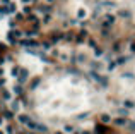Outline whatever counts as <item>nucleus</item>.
<instances>
[{"mask_svg": "<svg viewBox=\"0 0 135 134\" xmlns=\"http://www.w3.org/2000/svg\"><path fill=\"white\" fill-rule=\"evenodd\" d=\"M94 55H96V57H101V55H103V50L101 48H94Z\"/></svg>", "mask_w": 135, "mask_h": 134, "instance_id": "nucleus-8", "label": "nucleus"}, {"mask_svg": "<svg viewBox=\"0 0 135 134\" xmlns=\"http://www.w3.org/2000/svg\"><path fill=\"white\" fill-rule=\"evenodd\" d=\"M101 120H103V122H110L111 117H110V115H106V114H103V115H101Z\"/></svg>", "mask_w": 135, "mask_h": 134, "instance_id": "nucleus-6", "label": "nucleus"}, {"mask_svg": "<svg viewBox=\"0 0 135 134\" xmlns=\"http://www.w3.org/2000/svg\"><path fill=\"white\" fill-rule=\"evenodd\" d=\"M120 14H122V17H130V12H127V10H122Z\"/></svg>", "mask_w": 135, "mask_h": 134, "instance_id": "nucleus-11", "label": "nucleus"}, {"mask_svg": "<svg viewBox=\"0 0 135 134\" xmlns=\"http://www.w3.org/2000/svg\"><path fill=\"white\" fill-rule=\"evenodd\" d=\"M86 38H87V31H84V29H82V31H80V33H79V34H77V38H75V41H77V43H82V41L86 40Z\"/></svg>", "mask_w": 135, "mask_h": 134, "instance_id": "nucleus-2", "label": "nucleus"}, {"mask_svg": "<svg viewBox=\"0 0 135 134\" xmlns=\"http://www.w3.org/2000/svg\"><path fill=\"white\" fill-rule=\"evenodd\" d=\"M133 134H135V132H133Z\"/></svg>", "mask_w": 135, "mask_h": 134, "instance_id": "nucleus-16", "label": "nucleus"}, {"mask_svg": "<svg viewBox=\"0 0 135 134\" xmlns=\"http://www.w3.org/2000/svg\"><path fill=\"white\" fill-rule=\"evenodd\" d=\"M65 132H74V127H72V126H69V127H65Z\"/></svg>", "mask_w": 135, "mask_h": 134, "instance_id": "nucleus-14", "label": "nucleus"}, {"mask_svg": "<svg viewBox=\"0 0 135 134\" xmlns=\"http://www.w3.org/2000/svg\"><path fill=\"white\" fill-rule=\"evenodd\" d=\"M113 50H115V52H120V50H122V45H120V43H116L115 46H113Z\"/></svg>", "mask_w": 135, "mask_h": 134, "instance_id": "nucleus-10", "label": "nucleus"}, {"mask_svg": "<svg viewBox=\"0 0 135 134\" xmlns=\"http://www.w3.org/2000/svg\"><path fill=\"white\" fill-rule=\"evenodd\" d=\"M5 84V79H0V86H4Z\"/></svg>", "mask_w": 135, "mask_h": 134, "instance_id": "nucleus-15", "label": "nucleus"}, {"mask_svg": "<svg viewBox=\"0 0 135 134\" xmlns=\"http://www.w3.org/2000/svg\"><path fill=\"white\" fill-rule=\"evenodd\" d=\"M128 129H130V131H133V132H135V120H132V122H128Z\"/></svg>", "mask_w": 135, "mask_h": 134, "instance_id": "nucleus-7", "label": "nucleus"}, {"mask_svg": "<svg viewBox=\"0 0 135 134\" xmlns=\"http://www.w3.org/2000/svg\"><path fill=\"white\" fill-rule=\"evenodd\" d=\"M130 52L135 53V41H132V43H130Z\"/></svg>", "mask_w": 135, "mask_h": 134, "instance_id": "nucleus-12", "label": "nucleus"}, {"mask_svg": "<svg viewBox=\"0 0 135 134\" xmlns=\"http://www.w3.org/2000/svg\"><path fill=\"white\" fill-rule=\"evenodd\" d=\"M125 105H127L128 108H133V107H135V103L132 102V100H127V102H125Z\"/></svg>", "mask_w": 135, "mask_h": 134, "instance_id": "nucleus-9", "label": "nucleus"}, {"mask_svg": "<svg viewBox=\"0 0 135 134\" xmlns=\"http://www.w3.org/2000/svg\"><path fill=\"white\" fill-rule=\"evenodd\" d=\"M22 45H26V46H38V41L36 40H26V41H22Z\"/></svg>", "mask_w": 135, "mask_h": 134, "instance_id": "nucleus-3", "label": "nucleus"}, {"mask_svg": "<svg viewBox=\"0 0 135 134\" xmlns=\"http://www.w3.org/2000/svg\"><path fill=\"white\" fill-rule=\"evenodd\" d=\"M118 114H120V117H127V115H128V110L127 108H120Z\"/></svg>", "mask_w": 135, "mask_h": 134, "instance_id": "nucleus-5", "label": "nucleus"}, {"mask_svg": "<svg viewBox=\"0 0 135 134\" xmlns=\"http://www.w3.org/2000/svg\"><path fill=\"white\" fill-rule=\"evenodd\" d=\"M79 17H80V19L82 17H86V10H79Z\"/></svg>", "mask_w": 135, "mask_h": 134, "instance_id": "nucleus-13", "label": "nucleus"}, {"mask_svg": "<svg viewBox=\"0 0 135 134\" xmlns=\"http://www.w3.org/2000/svg\"><path fill=\"white\" fill-rule=\"evenodd\" d=\"M115 126H118V127H125V126H128V120L125 117H118V119H115Z\"/></svg>", "mask_w": 135, "mask_h": 134, "instance_id": "nucleus-1", "label": "nucleus"}, {"mask_svg": "<svg viewBox=\"0 0 135 134\" xmlns=\"http://www.w3.org/2000/svg\"><path fill=\"white\" fill-rule=\"evenodd\" d=\"M128 60V57H125V55H122V57H120V59H116V65H122V64H125V62H127Z\"/></svg>", "mask_w": 135, "mask_h": 134, "instance_id": "nucleus-4", "label": "nucleus"}]
</instances>
